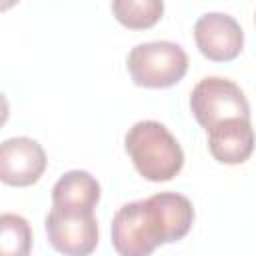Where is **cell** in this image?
<instances>
[{"label":"cell","mask_w":256,"mask_h":256,"mask_svg":"<svg viewBox=\"0 0 256 256\" xmlns=\"http://www.w3.org/2000/svg\"><path fill=\"white\" fill-rule=\"evenodd\" d=\"M194 222L192 202L178 192H158L120 206L112 218V246L120 256H150L182 240Z\"/></svg>","instance_id":"1"},{"label":"cell","mask_w":256,"mask_h":256,"mask_svg":"<svg viewBox=\"0 0 256 256\" xmlns=\"http://www.w3.org/2000/svg\"><path fill=\"white\" fill-rule=\"evenodd\" d=\"M124 148L136 172L150 182H168L184 166V152L174 134L156 120L136 122L124 136Z\"/></svg>","instance_id":"2"},{"label":"cell","mask_w":256,"mask_h":256,"mask_svg":"<svg viewBox=\"0 0 256 256\" xmlns=\"http://www.w3.org/2000/svg\"><path fill=\"white\" fill-rule=\"evenodd\" d=\"M126 68L136 86L170 88L184 78L188 70V54L176 42H144L130 50Z\"/></svg>","instance_id":"3"},{"label":"cell","mask_w":256,"mask_h":256,"mask_svg":"<svg viewBox=\"0 0 256 256\" xmlns=\"http://www.w3.org/2000/svg\"><path fill=\"white\" fill-rule=\"evenodd\" d=\"M190 110L206 132L226 120H250V104L244 92L236 82L222 76H206L192 88Z\"/></svg>","instance_id":"4"},{"label":"cell","mask_w":256,"mask_h":256,"mask_svg":"<svg viewBox=\"0 0 256 256\" xmlns=\"http://www.w3.org/2000/svg\"><path fill=\"white\" fill-rule=\"evenodd\" d=\"M44 226L50 246L64 256H90L98 246V222L94 212L52 206Z\"/></svg>","instance_id":"5"},{"label":"cell","mask_w":256,"mask_h":256,"mask_svg":"<svg viewBox=\"0 0 256 256\" xmlns=\"http://www.w3.org/2000/svg\"><path fill=\"white\" fill-rule=\"evenodd\" d=\"M194 40L204 58L212 62H230L242 52L244 32L230 14L206 12L194 24Z\"/></svg>","instance_id":"6"},{"label":"cell","mask_w":256,"mask_h":256,"mask_svg":"<svg viewBox=\"0 0 256 256\" xmlns=\"http://www.w3.org/2000/svg\"><path fill=\"white\" fill-rule=\"evenodd\" d=\"M46 152L28 136L8 138L0 146V180L8 186H32L46 170Z\"/></svg>","instance_id":"7"},{"label":"cell","mask_w":256,"mask_h":256,"mask_svg":"<svg viewBox=\"0 0 256 256\" xmlns=\"http://www.w3.org/2000/svg\"><path fill=\"white\" fill-rule=\"evenodd\" d=\"M256 136L248 118L226 120L208 130V150L220 164L236 166L246 162L254 152Z\"/></svg>","instance_id":"8"},{"label":"cell","mask_w":256,"mask_h":256,"mask_svg":"<svg viewBox=\"0 0 256 256\" xmlns=\"http://www.w3.org/2000/svg\"><path fill=\"white\" fill-rule=\"evenodd\" d=\"M100 200V184L86 170H70L52 186V206L64 210L94 212Z\"/></svg>","instance_id":"9"},{"label":"cell","mask_w":256,"mask_h":256,"mask_svg":"<svg viewBox=\"0 0 256 256\" xmlns=\"http://www.w3.org/2000/svg\"><path fill=\"white\" fill-rule=\"evenodd\" d=\"M114 18L130 28V30H144L154 26L164 12L162 0H114L112 2Z\"/></svg>","instance_id":"10"},{"label":"cell","mask_w":256,"mask_h":256,"mask_svg":"<svg viewBox=\"0 0 256 256\" xmlns=\"http://www.w3.org/2000/svg\"><path fill=\"white\" fill-rule=\"evenodd\" d=\"M32 230L20 214L4 212L0 216V256H30Z\"/></svg>","instance_id":"11"},{"label":"cell","mask_w":256,"mask_h":256,"mask_svg":"<svg viewBox=\"0 0 256 256\" xmlns=\"http://www.w3.org/2000/svg\"><path fill=\"white\" fill-rule=\"evenodd\" d=\"M254 22H256V16H254Z\"/></svg>","instance_id":"12"}]
</instances>
